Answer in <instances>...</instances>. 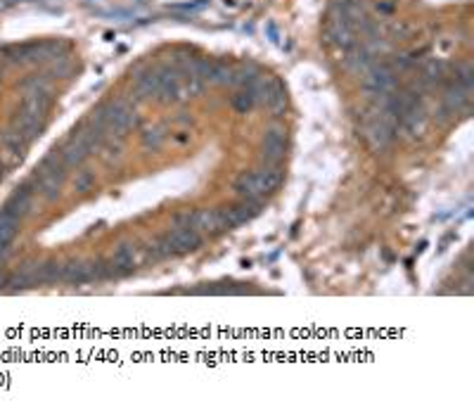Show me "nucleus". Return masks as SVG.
Returning a JSON list of instances; mask_svg holds the SVG:
<instances>
[{
    "instance_id": "nucleus-6",
    "label": "nucleus",
    "mask_w": 474,
    "mask_h": 415,
    "mask_svg": "<svg viewBox=\"0 0 474 415\" xmlns=\"http://www.w3.org/2000/svg\"><path fill=\"white\" fill-rule=\"evenodd\" d=\"M55 152L60 154V159L65 161V166H81L85 159L92 154V149L88 145H83L81 140H76L74 136H69L60 147H55Z\"/></svg>"
},
{
    "instance_id": "nucleus-10",
    "label": "nucleus",
    "mask_w": 474,
    "mask_h": 415,
    "mask_svg": "<svg viewBox=\"0 0 474 415\" xmlns=\"http://www.w3.org/2000/svg\"><path fill=\"white\" fill-rule=\"evenodd\" d=\"M159 88H161V67L149 69V72H145V76L136 79V97H140V100L157 97Z\"/></svg>"
},
{
    "instance_id": "nucleus-7",
    "label": "nucleus",
    "mask_w": 474,
    "mask_h": 415,
    "mask_svg": "<svg viewBox=\"0 0 474 415\" xmlns=\"http://www.w3.org/2000/svg\"><path fill=\"white\" fill-rule=\"evenodd\" d=\"M346 72L351 74H366L370 65H373V55L366 50V45H351V48L344 50V57H342Z\"/></svg>"
},
{
    "instance_id": "nucleus-14",
    "label": "nucleus",
    "mask_w": 474,
    "mask_h": 415,
    "mask_svg": "<svg viewBox=\"0 0 474 415\" xmlns=\"http://www.w3.org/2000/svg\"><path fill=\"white\" fill-rule=\"evenodd\" d=\"M164 140H166V133H164V129H159V126H152V129L142 131V145L147 149H159L164 145Z\"/></svg>"
},
{
    "instance_id": "nucleus-3",
    "label": "nucleus",
    "mask_w": 474,
    "mask_h": 415,
    "mask_svg": "<svg viewBox=\"0 0 474 415\" xmlns=\"http://www.w3.org/2000/svg\"><path fill=\"white\" fill-rule=\"evenodd\" d=\"M287 149V136L285 129L280 126H270L263 131V143H261V159L263 164H282Z\"/></svg>"
},
{
    "instance_id": "nucleus-9",
    "label": "nucleus",
    "mask_w": 474,
    "mask_h": 415,
    "mask_svg": "<svg viewBox=\"0 0 474 415\" xmlns=\"http://www.w3.org/2000/svg\"><path fill=\"white\" fill-rule=\"evenodd\" d=\"M62 280L72 285H85L92 282V261H69L62 266Z\"/></svg>"
},
{
    "instance_id": "nucleus-2",
    "label": "nucleus",
    "mask_w": 474,
    "mask_h": 415,
    "mask_svg": "<svg viewBox=\"0 0 474 415\" xmlns=\"http://www.w3.org/2000/svg\"><path fill=\"white\" fill-rule=\"evenodd\" d=\"M363 86H366L368 93L379 95V93H391L396 88V72L389 65L379 62V65H370L366 72V79H363Z\"/></svg>"
},
{
    "instance_id": "nucleus-11",
    "label": "nucleus",
    "mask_w": 474,
    "mask_h": 415,
    "mask_svg": "<svg viewBox=\"0 0 474 415\" xmlns=\"http://www.w3.org/2000/svg\"><path fill=\"white\" fill-rule=\"evenodd\" d=\"M256 176H259V183H261V188H263V195H268L282 183L285 171H282V164H263L261 169L256 171Z\"/></svg>"
},
{
    "instance_id": "nucleus-15",
    "label": "nucleus",
    "mask_w": 474,
    "mask_h": 415,
    "mask_svg": "<svg viewBox=\"0 0 474 415\" xmlns=\"http://www.w3.org/2000/svg\"><path fill=\"white\" fill-rule=\"evenodd\" d=\"M92 186H95V176H92V171H79L76 178H74V188H76L79 193H88Z\"/></svg>"
},
{
    "instance_id": "nucleus-16",
    "label": "nucleus",
    "mask_w": 474,
    "mask_h": 415,
    "mask_svg": "<svg viewBox=\"0 0 474 415\" xmlns=\"http://www.w3.org/2000/svg\"><path fill=\"white\" fill-rule=\"evenodd\" d=\"M394 8H396L394 0H379V3L375 5V13H377L379 17H386V15L394 13Z\"/></svg>"
},
{
    "instance_id": "nucleus-1",
    "label": "nucleus",
    "mask_w": 474,
    "mask_h": 415,
    "mask_svg": "<svg viewBox=\"0 0 474 415\" xmlns=\"http://www.w3.org/2000/svg\"><path fill=\"white\" fill-rule=\"evenodd\" d=\"M361 136H363V140L368 143V147L373 149V152H384V149L391 145V140H394L396 131L382 119L379 107L373 105L368 112H363Z\"/></svg>"
},
{
    "instance_id": "nucleus-8",
    "label": "nucleus",
    "mask_w": 474,
    "mask_h": 415,
    "mask_svg": "<svg viewBox=\"0 0 474 415\" xmlns=\"http://www.w3.org/2000/svg\"><path fill=\"white\" fill-rule=\"evenodd\" d=\"M235 193L240 195L242 200H261L263 197V188H261V183H259L256 171H245V174L237 176Z\"/></svg>"
},
{
    "instance_id": "nucleus-13",
    "label": "nucleus",
    "mask_w": 474,
    "mask_h": 415,
    "mask_svg": "<svg viewBox=\"0 0 474 415\" xmlns=\"http://www.w3.org/2000/svg\"><path fill=\"white\" fill-rule=\"evenodd\" d=\"M254 105H256V95H254L252 88H242L240 93L233 95V107L237 109V112L247 114Z\"/></svg>"
},
{
    "instance_id": "nucleus-5",
    "label": "nucleus",
    "mask_w": 474,
    "mask_h": 415,
    "mask_svg": "<svg viewBox=\"0 0 474 415\" xmlns=\"http://www.w3.org/2000/svg\"><path fill=\"white\" fill-rule=\"evenodd\" d=\"M325 38H327L329 45H334V48L346 50L356 43V31L351 29V24L344 19V17L332 15L327 22V29H325Z\"/></svg>"
},
{
    "instance_id": "nucleus-4",
    "label": "nucleus",
    "mask_w": 474,
    "mask_h": 415,
    "mask_svg": "<svg viewBox=\"0 0 474 415\" xmlns=\"http://www.w3.org/2000/svg\"><path fill=\"white\" fill-rule=\"evenodd\" d=\"M33 186H31V181L24 183V186H19L15 190L13 195L8 197V202L3 204V209H0V214H5V216H10V218H17L19 221L22 216H26L28 214V209H31V202H33Z\"/></svg>"
},
{
    "instance_id": "nucleus-17",
    "label": "nucleus",
    "mask_w": 474,
    "mask_h": 415,
    "mask_svg": "<svg viewBox=\"0 0 474 415\" xmlns=\"http://www.w3.org/2000/svg\"><path fill=\"white\" fill-rule=\"evenodd\" d=\"M5 285H8V278H5V275L0 273V287H5Z\"/></svg>"
},
{
    "instance_id": "nucleus-12",
    "label": "nucleus",
    "mask_w": 474,
    "mask_h": 415,
    "mask_svg": "<svg viewBox=\"0 0 474 415\" xmlns=\"http://www.w3.org/2000/svg\"><path fill=\"white\" fill-rule=\"evenodd\" d=\"M0 145L8 149L10 154H15V157H22V154L26 152V147L31 145V143H28L26 138L19 133V131L10 126V129L0 131Z\"/></svg>"
}]
</instances>
